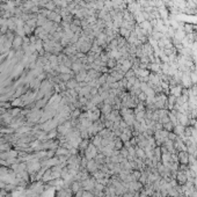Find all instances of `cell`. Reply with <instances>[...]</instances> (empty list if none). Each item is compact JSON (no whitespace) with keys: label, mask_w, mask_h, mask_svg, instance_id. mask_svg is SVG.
<instances>
[{"label":"cell","mask_w":197,"mask_h":197,"mask_svg":"<svg viewBox=\"0 0 197 197\" xmlns=\"http://www.w3.org/2000/svg\"><path fill=\"white\" fill-rule=\"evenodd\" d=\"M182 91H183V87L181 85H176L174 87H169V94L170 95H174L175 98H179L182 94Z\"/></svg>","instance_id":"6da1fadb"},{"label":"cell","mask_w":197,"mask_h":197,"mask_svg":"<svg viewBox=\"0 0 197 197\" xmlns=\"http://www.w3.org/2000/svg\"><path fill=\"white\" fill-rule=\"evenodd\" d=\"M151 71L150 70H144V68H137L134 70V74L137 78H146L150 75Z\"/></svg>","instance_id":"7a4b0ae2"},{"label":"cell","mask_w":197,"mask_h":197,"mask_svg":"<svg viewBox=\"0 0 197 197\" xmlns=\"http://www.w3.org/2000/svg\"><path fill=\"white\" fill-rule=\"evenodd\" d=\"M23 45V37H21V36H15L14 38H13V44H12V47L13 48H15V49H19L20 47H22Z\"/></svg>","instance_id":"3957f363"},{"label":"cell","mask_w":197,"mask_h":197,"mask_svg":"<svg viewBox=\"0 0 197 197\" xmlns=\"http://www.w3.org/2000/svg\"><path fill=\"white\" fill-rule=\"evenodd\" d=\"M119 36H122V37H124L125 40H128L129 38V36H130V34H131V30H129V29H127V28H123V27H121L119 28Z\"/></svg>","instance_id":"277c9868"},{"label":"cell","mask_w":197,"mask_h":197,"mask_svg":"<svg viewBox=\"0 0 197 197\" xmlns=\"http://www.w3.org/2000/svg\"><path fill=\"white\" fill-rule=\"evenodd\" d=\"M178 181H179L180 184H184L187 182V175H185V173L179 172L178 173Z\"/></svg>","instance_id":"5b68a950"},{"label":"cell","mask_w":197,"mask_h":197,"mask_svg":"<svg viewBox=\"0 0 197 197\" xmlns=\"http://www.w3.org/2000/svg\"><path fill=\"white\" fill-rule=\"evenodd\" d=\"M116 66H117V60H116V59H114V58H109V59L107 60V67H108L109 70L115 68Z\"/></svg>","instance_id":"8992f818"},{"label":"cell","mask_w":197,"mask_h":197,"mask_svg":"<svg viewBox=\"0 0 197 197\" xmlns=\"http://www.w3.org/2000/svg\"><path fill=\"white\" fill-rule=\"evenodd\" d=\"M183 30L185 32V34L194 33V24H190V23H183Z\"/></svg>","instance_id":"52a82bcc"},{"label":"cell","mask_w":197,"mask_h":197,"mask_svg":"<svg viewBox=\"0 0 197 197\" xmlns=\"http://www.w3.org/2000/svg\"><path fill=\"white\" fill-rule=\"evenodd\" d=\"M44 8H45V9H48V11H50V12H53V11H56L57 6H56V4L51 0V1H49V2H47V4H45Z\"/></svg>","instance_id":"ba28073f"},{"label":"cell","mask_w":197,"mask_h":197,"mask_svg":"<svg viewBox=\"0 0 197 197\" xmlns=\"http://www.w3.org/2000/svg\"><path fill=\"white\" fill-rule=\"evenodd\" d=\"M104 9L107 12H111L114 8H113V1L110 0H104Z\"/></svg>","instance_id":"9c48e42d"},{"label":"cell","mask_w":197,"mask_h":197,"mask_svg":"<svg viewBox=\"0 0 197 197\" xmlns=\"http://www.w3.org/2000/svg\"><path fill=\"white\" fill-rule=\"evenodd\" d=\"M190 79H191V82H193V85H195L197 83V71H191L190 72Z\"/></svg>","instance_id":"30bf717a"},{"label":"cell","mask_w":197,"mask_h":197,"mask_svg":"<svg viewBox=\"0 0 197 197\" xmlns=\"http://www.w3.org/2000/svg\"><path fill=\"white\" fill-rule=\"evenodd\" d=\"M137 98L139 100V102H144V103H145V101H146V98H147V95H146L144 92H140V93L137 95Z\"/></svg>","instance_id":"8fae6325"},{"label":"cell","mask_w":197,"mask_h":197,"mask_svg":"<svg viewBox=\"0 0 197 197\" xmlns=\"http://www.w3.org/2000/svg\"><path fill=\"white\" fill-rule=\"evenodd\" d=\"M154 1V7L155 8H161V7H165V2L162 0H153Z\"/></svg>","instance_id":"7c38bea8"},{"label":"cell","mask_w":197,"mask_h":197,"mask_svg":"<svg viewBox=\"0 0 197 197\" xmlns=\"http://www.w3.org/2000/svg\"><path fill=\"white\" fill-rule=\"evenodd\" d=\"M132 77H136V74H134V71L133 70H129V71H127L125 72V74H124V78H127V79H129V78H132Z\"/></svg>","instance_id":"4fadbf2b"},{"label":"cell","mask_w":197,"mask_h":197,"mask_svg":"<svg viewBox=\"0 0 197 197\" xmlns=\"http://www.w3.org/2000/svg\"><path fill=\"white\" fill-rule=\"evenodd\" d=\"M137 154H138L139 158H145V152L143 150H140V148L137 150Z\"/></svg>","instance_id":"5bb4252c"},{"label":"cell","mask_w":197,"mask_h":197,"mask_svg":"<svg viewBox=\"0 0 197 197\" xmlns=\"http://www.w3.org/2000/svg\"><path fill=\"white\" fill-rule=\"evenodd\" d=\"M194 32L197 33V24H194Z\"/></svg>","instance_id":"9a60e30c"},{"label":"cell","mask_w":197,"mask_h":197,"mask_svg":"<svg viewBox=\"0 0 197 197\" xmlns=\"http://www.w3.org/2000/svg\"><path fill=\"white\" fill-rule=\"evenodd\" d=\"M146 1H153V0H146Z\"/></svg>","instance_id":"2e32d148"},{"label":"cell","mask_w":197,"mask_h":197,"mask_svg":"<svg viewBox=\"0 0 197 197\" xmlns=\"http://www.w3.org/2000/svg\"><path fill=\"white\" fill-rule=\"evenodd\" d=\"M0 2H1V0H0Z\"/></svg>","instance_id":"e0dca14e"}]
</instances>
